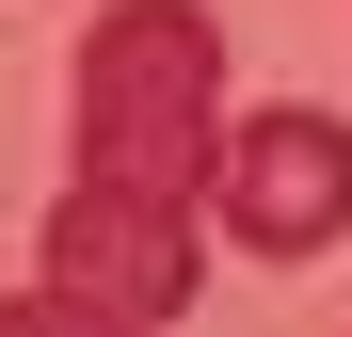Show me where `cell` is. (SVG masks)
<instances>
[{
  "label": "cell",
  "mask_w": 352,
  "mask_h": 337,
  "mask_svg": "<svg viewBox=\"0 0 352 337\" xmlns=\"http://www.w3.org/2000/svg\"><path fill=\"white\" fill-rule=\"evenodd\" d=\"M208 81H224V32L192 0H112L80 32V177L208 193Z\"/></svg>",
  "instance_id": "cell-1"
},
{
  "label": "cell",
  "mask_w": 352,
  "mask_h": 337,
  "mask_svg": "<svg viewBox=\"0 0 352 337\" xmlns=\"http://www.w3.org/2000/svg\"><path fill=\"white\" fill-rule=\"evenodd\" d=\"M176 321L192 305V193H144V177H65L48 209V289L32 321Z\"/></svg>",
  "instance_id": "cell-2"
},
{
  "label": "cell",
  "mask_w": 352,
  "mask_h": 337,
  "mask_svg": "<svg viewBox=\"0 0 352 337\" xmlns=\"http://www.w3.org/2000/svg\"><path fill=\"white\" fill-rule=\"evenodd\" d=\"M208 209H224L241 257H320L336 225H352V129H336V112H241Z\"/></svg>",
  "instance_id": "cell-3"
}]
</instances>
